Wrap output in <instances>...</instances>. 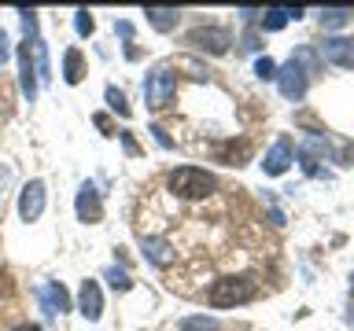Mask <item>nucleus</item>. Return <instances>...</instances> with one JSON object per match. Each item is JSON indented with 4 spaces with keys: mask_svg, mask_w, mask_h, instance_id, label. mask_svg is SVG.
Here are the masks:
<instances>
[{
    "mask_svg": "<svg viewBox=\"0 0 354 331\" xmlns=\"http://www.w3.org/2000/svg\"><path fill=\"white\" fill-rule=\"evenodd\" d=\"M148 132H155V140H159V148H174V140L166 137V129H162V126H151Z\"/></svg>",
    "mask_w": 354,
    "mask_h": 331,
    "instance_id": "29",
    "label": "nucleus"
},
{
    "mask_svg": "<svg viewBox=\"0 0 354 331\" xmlns=\"http://www.w3.org/2000/svg\"><path fill=\"white\" fill-rule=\"evenodd\" d=\"M118 137H122V143H126V151H129V154H140V148L133 143V137H129V132H118Z\"/></svg>",
    "mask_w": 354,
    "mask_h": 331,
    "instance_id": "31",
    "label": "nucleus"
},
{
    "mask_svg": "<svg viewBox=\"0 0 354 331\" xmlns=\"http://www.w3.org/2000/svg\"><path fill=\"white\" fill-rule=\"evenodd\" d=\"M104 99H107V107L115 110V114H122V118H129L133 110H129V103H126V92L122 88H115V85H107V92H104Z\"/></svg>",
    "mask_w": 354,
    "mask_h": 331,
    "instance_id": "20",
    "label": "nucleus"
},
{
    "mask_svg": "<svg viewBox=\"0 0 354 331\" xmlns=\"http://www.w3.org/2000/svg\"><path fill=\"white\" fill-rule=\"evenodd\" d=\"M144 15H148V22L159 33H170V30H177V22H181V11L177 8H144Z\"/></svg>",
    "mask_w": 354,
    "mask_h": 331,
    "instance_id": "14",
    "label": "nucleus"
},
{
    "mask_svg": "<svg viewBox=\"0 0 354 331\" xmlns=\"http://www.w3.org/2000/svg\"><path fill=\"white\" fill-rule=\"evenodd\" d=\"M262 48V41H259V33H243V37H240V52H259Z\"/></svg>",
    "mask_w": 354,
    "mask_h": 331,
    "instance_id": "27",
    "label": "nucleus"
},
{
    "mask_svg": "<svg viewBox=\"0 0 354 331\" xmlns=\"http://www.w3.org/2000/svg\"><path fill=\"white\" fill-rule=\"evenodd\" d=\"M354 22V8H321V26L325 30H343Z\"/></svg>",
    "mask_w": 354,
    "mask_h": 331,
    "instance_id": "16",
    "label": "nucleus"
},
{
    "mask_svg": "<svg viewBox=\"0 0 354 331\" xmlns=\"http://www.w3.org/2000/svg\"><path fill=\"white\" fill-rule=\"evenodd\" d=\"M140 250H144V258H148L151 265H159V269H170V265L177 261L174 243L162 239V236H144L140 239Z\"/></svg>",
    "mask_w": 354,
    "mask_h": 331,
    "instance_id": "11",
    "label": "nucleus"
},
{
    "mask_svg": "<svg viewBox=\"0 0 354 331\" xmlns=\"http://www.w3.org/2000/svg\"><path fill=\"white\" fill-rule=\"evenodd\" d=\"M44 195H48V188H44L41 177H33V181L22 184V192H19V217L22 221H37L44 214Z\"/></svg>",
    "mask_w": 354,
    "mask_h": 331,
    "instance_id": "5",
    "label": "nucleus"
},
{
    "mask_svg": "<svg viewBox=\"0 0 354 331\" xmlns=\"http://www.w3.org/2000/svg\"><path fill=\"white\" fill-rule=\"evenodd\" d=\"M82 77H85L82 52H77V48H66V55H63V81H66V85H82Z\"/></svg>",
    "mask_w": 354,
    "mask_h": 331,
    "instance_id": "15",
    "label": "nucleus"
},
{
    "mask_svg": "<svg viewBox=\"0 0 354 331\" xmlns=\"http://www.w3.org/2000/svg\"><path fill=\"white\" fill-rule=\"evenodd\" d=\"M351 294H354V276H351Z\"/></svg>",
    "mask_w": 354,
    "mask_h": 331,
    "instance_id": "35",
    "label": "nucleus"
},
{
    "mask_svg": "<svg viewBox=\"0 0 354 331\" xmlns=\"http://www.w3.org/2000/svg\"><path fill=\"white\" fill-rule=\"evenodd\" d=\"M259 298V283L251 276H218L214 283L207 287V305L210 309H236L243 302Z\"/></svg>",
    "mask_w": 354,
    "mask_h": 331,
    "instance_id": "1",
    "label": "nucleus"
},
{
    "mask_svg": "<svg viewBox=\"0 0 354 331\" xmlns=\"http://www.w3.org/2000/svg\"><path fill=\"white\" fill-rule=\"evenodd\" d=\"M292 162H295V148H292V140H288V137H281L270 151H266L262 173L266 177H281V173H288V166H292Z\"/></svg>",
    "mask_w": 354,
    "mask_h": 331,
    "instance_id": "9",
    "label": "nucleus"
},
{
    "mask_svg": "<svg viewBox=\"0 0 354 331\" xmlns=\"http://www.w3.org/2000/svg\"><path fill=\"white\" fill-rule=\"evenodd\" d=\"M107 280H111V287H115V291H129L133 287V280H129V272L126 269H118V265H111V269L104 272Z\"/></svg>",
    "mask_w": 354,
    "mask_h": 331,
    "instance_id": "24",
    "label": "nucleus"
},
{
    "mask_svg": "<svg viewBox=\"0 0 354 331\" xmlns=\"http://www.w3.org/2000/svg\"><path fill=\"white\" fill-rule=\"evenodd\" d=\"M277 85H281V96L284 99H295V103H299V99L306 96V88H310V77L299 70L292 59H288L284 66H277Z\"/></svg>",
    "mask_w": 354,
    "mask_h": 331,
    "instance_id": "8",
    "label": "nucleus"
},
{
    "mask_svg": "<svg viewBox=\"0 0 354 331\" xmlns=\"http://www.w3.org/2000/svg\"><path fill=\"white\" fill-rule=\"evenodd\" d=\"M19 15H22V30H26V37H30V44H33V41H37V11L22 8Z\"/></svg>",
    "mask_w": 354,
    "mask_h": 331,
    "instance_id": "26",
    "label": "nucleus"
},
{
    "mask_svg": "<svg viewBox=\"0 0 354 331\" xmlns=\"http://www.w3.org/2000/svg\"><path fill=\"white\" fill-rule=\"evenodd\" d=\"M8 59H11V41H8V33L0 30V66H4Z\"/></svg>",
    "mask_w": 354,
    "mask_h": 331,
    "instance_id": "28",
    "label": "nucleus"
},
{
    "mask_svg": "<svg viewBox=\"0 0 354 331\" xmlns=\"http://www.w3.org/2000/svg\"><path fill=\"white\" fill-rule=\"evenodd\" d=\"M19 88H22V96L30 99H37V66H33V44H19Z\"/></svg>",
    "mask_w": 354,
    "mask_h": 331,
    "instance_id": "10",
    "label": "nucleus"
},
{
    "mask_svg": "<svg viewBox=\"0 0 354 331\" xmlns=\"http://www.w3.org/2000/svg\"><path fill=\"white\" fill-rule=\"evenodd\" d=\"M166 188H170L177 199H207V195H214L218 177L199 170V166H177V170L166 177Z\"/></svg>",
    "mask_w": 354,
    "mask_h": 331,
    "instance_id": "2",
    "label": "nucleus"
},
{
    "mask_svg": "<svg viewBox=\"0 0 354 331\" xmlns=\"http://www.w3.org/2000/svg\"><path fill=\"white\" fill-rule=\"evenodd\" d=\"M248 154H251V143L240 140V148H236V143H229V148L221 151V159H225L229 166H243V159H248Z\"/></svg>",
    "mask_w": 354,
    "mask_h": 331,
    "instance_id": "22",
    "label": "nucleus"
},
{
    "mask_svg": "<svg viewBox=\"0 0 354 331\" xmlns=\"http://www.w3.org/2000/svg\"><path fill=\"white\" fill-rule=\"evenodd\" d=\"M347 320H351V328H354V309H351V313H347Z\"/></svg>",
    "mask_w": 354,
    "mask_h": 331,
    "instance_id": "34",
    "label": "nucleus"
},
{
    "mask_svg": "<svg viewBox=\"0 0 354 331\" xmlns=\"http://www.w3.org/2000/svg\"><path fill=\"white\" fill-rule=\"evenodd\" d=\"M11 331H44V328H41V324H30V320H26V324H15Z\"/></svg>",
    "mask_w": 354,
    "mask_h": 331,
    "instance_id": "33",
    "label": "nucleus"
},
{
    "mask_svg": "<svg viewBox=\"0 0 354 331\" xmlns=\"http://www.w3.org/2000/svg\"><path fill=\"white\" fill-rule=\"evenodd\" d=\"M74 30H77V37H93V30H96V19L88 15L85 8H77V11H74Z\"/></svg>",
    "mask_w": 354,
    "mask_h": 331,
    "instance_id": "23",
    "label": "nucleus"
},
{
    "mask_svg": "<svg viewBox=\"0 0 354 331\" xmlns=\"http://www.w3.org/2000/svg\"><path fill=\"white\" fill-rule=\"evenodd\" d=\"M37 298H41V309H44L48 317H59V313H66V309H71V294H66V287L55 283V280L41 283V287H37Z\"/></svg>",
    "mask_w": 354,
    "mask_h": 331,
    "instance_id": "12",
    "label": "nucleus"
},
{
    "mask_svg": "<svg viewBox=\"0 0 354 331\" xmlns=\"http://www.w3.org/2000/svg\"><path fill=\"white\" fill-rule=\"evenodd\" d=\"M317 55H321V63L351 70L354 66V37H325V44H317Z\"/></svg>",
    "mask_w": 354,
    "mask_h": 331,
    "instance_id": "7",
    "label": "nucleus"
},
{
    "mask_svg": "<svg viewBox=\"0 0 354 331\" xmlns=\"http://www.w3.org/2000/svg\"><path fill=\"white\" fill-rule=\"evenodd\" d=\"M254 74H259L262 81H277V63L270 55H259V59H254Z\"/></svg>",
    "mask_w": 354,
    "mask_h": 331,
    "instance_id": "25",
    "label": "nucleus"
},
{
    "mask_svg": "<svg viewBox=\"0 0 354 331\" xmlns=\"http://www.w3.org/2000/svg\"><path fill=\"white\" fill-rule=\"evenodd\" d=\"M288 8H270V11H262V30L266 33H277V30H284L288 26Z\"/></svg>",
    "mask_w": 354,
    "mask_h": 331,
    "instance_id": "18",
    "label": "nucleus"
},
{
    "mask_svg": "<svg viewBox=\"0 0 354 331\" xmlns=\"http://www.w3.org/2000/svg\"><path fill=\"white\" fill-rule=\"evenodd\" d=\"M185 44H192L196 52L203 55H225L229 44H232V33L225 26H196L185 33Z\"/></svg>",
    "mask_w": 354,
    "mask_h": 331,
    "instance_id": "4",
    "label": "nucleus"
},
{
    "mask_svg": "<svg viewBox=\"0 0 354 331\" xmlns=\"http://www.w3.org/2000/svg\"><path fill=\"white\" fill-rule=\"evenodd\" d=\"M177 331H218V320L214 317H185Z\"/></svg>",
    "mask_w": 354,
    "mask_h": 331,
    "instance_id": "21",
    "label": "nucleus"
},
{
    "mask_svg": "<svg viewBox=\"0 0 354 331\" xmlns=\"http://www.w3.org/2000/svg\"><path fill=\"white\" fill-rule=\"evenodd\" d=\"M174 96H177V77H174V70H170L166 63L151 66L148 81H144V99H148V107H151V110H162V107L174 103Z\"/></svg>",
    "mask_w": 354,
    "mask_h": 331,
    "instance_id": "3",
    "label": "nucleus"
},
{
    "mask_svg": "<svg viewBox=\"0 0 354 331\" xmlns=\"http://www.w3.org/2000/svg\"><path fill=\"white\" fill-rule=\"evenodd\" d=\"M77 313H82L88 324H96L100 313H104V294H100V283L96 280H85L82 291H77Z\"/></svg>",
    "mask_w": 354,
    "mask_h": 331,
    "instance_id": "13",
    "label": "nucleus"
},
{
    "mask_svg": "<svg viewBox=\"0 0 354 331\" xmlns=\"http://www.w3.org/2000/svg\"><path fill=\"white\" fill-rule=\"evenodd\" d=\"M33 59H37V63H33V66H37V81H48V77H52V66H48V44H44L41 37L33 41Z\"/></svg>",
    "mask_w": 354,
    "mask_h": 331,
    "instance_id": "19",
    "label": "nucleus"
},
{
    "mask_svg": "<svg viewBox=\"0 0 354 331\" xmlns=\"http://www.w3.org/2000/svg\"><path fill=\"white\" fill-rule=\"evenodd\" d=\"M74 210H77V221H85V225H100V221H104V199H100L96 184L85 181L82 188H77Z\"/></svg>",
    "mask_w": 354,
    "mask_h": 331,
    "instance_id": "6",
    "label": "nucleus"
},
{
    "mask_svg": "<svg viewBox=\"0 0 354 331\" xmlns=\"http://www.w3.org/2000/svg\"><path fill=\"white\" fill-rule=\"evenodd\" d=\"M292 63H295V66H299V70H303L306 77L321 70V55H317L314 48H299V52L292 55Z\"/></svg>",
    "mask_w": 354,
    "mask_h": 331,
    "instance_id": "17",
    "label": "nucleus"
},
{
    "mask_svg": "<svg viewBox=\"0 0 354 331\" xmlns=\"http://www.w3.org/2000/svg\"><path fill=\"white\" fill-rule=\"evenodd\" d=\"M96 126L104 129L107 137H115V126H111V118H107V114H96Z\"/></svg>",
    "mask_w": 354,
    "mask_h": 331,
    "instance_id": "30",
    "label": "nucleus"
},
{
    "mask_svg": "<svg viewBox=\"0 0 354 331\" xmlns=\"http://www.w3.org/2000/svg\"><path fill=\"white\" fill-rule=\"evenodd\" d=\"M8 181H11V170H8V166H0V192L8 188Z\"/></svg>",
    "mask_w": 354,
    "mask_h": 331,
    "instance_id": "32",
    "label": "nucleus"
}]
</instances>
